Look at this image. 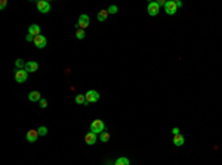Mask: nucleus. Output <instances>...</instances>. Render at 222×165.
<instances>
[{
  "label": "nucleus",
  "instance_id": "26",
  "mask_svg": "<svg viewBox=\"0 0 222 165\" xmlns=\"http://www.w3.org/2000/svg\"><path fill=\"white\" fill-rule=\"evenodd\" d=\"M157 3H158V6H165V5H166V2H165V0H158Z\"/></svg>",
  "mask_w": 222,
  "mask_h": 165
},
{
  "label": "nucleus",
  "instance_id": "27",
  "mask_svg": "<svg viewBox=\"0 0 222 165\" xmlns=\"http://www.w3.org/2000/svg\"><path fill=\"white\" fill-rule=\"evenodd\" d=\"M5 6H6V0H2V3H0V8H2V9H5Z\"/></svg>",
  "mask_w": 222,
  "mask_h": 165
},
{
  "label": "nucleus",
  "instance_id": "5",
  "mask_svg": "<svg viewBox=\"0 0 222 165\" xmlns=\"http://www.w3.org/2000/svg\"><path fill=\"white\" fill-rule=\"evenodd\" d=\"M165 11H166L167 15H175L176 14V11H178V6H176V2H166V5H165Z\"/></svg>",
  "mask_w": 222,
  "mask_h": 165
},
{
  "label": "nucleus",
  "instance_id": "3",
  "mask_svg": "<svg viewBox=\"0 0 222 165\" xmlns=\"http://www.w3.org/2000/svg\"><path fill=\"white\" fill-rule=\"evenodd\" d=\"M28 78V72L25 71V69H18L16 72H15V80H16V82H25Z\"/></svg>",
  "mask_w": 222,
  "mask_h": 165
},
{
  "label": "nucleus",
  "instance_id": "15",
  "mask_svg": "<svg viewBox=\"0 0 222 165\" xmlns=\"http://www.w3.org/2000/svg\"><path fill=\"white\" fill-rule=\"evenodd\" d=\"M108 11H99V12H98V21H99V22H102V21H105V19H107V18H108Z\"/></svg>",
  "mask_w": 222,
  "mask_h": 165
},
{
  "label": "nucleus",
  "instance_id": "18",
  "mask_svg": "<svg viewBox=\"0 0 222 165\" xmlns=\"http://www.w3.org/2000/svg\"><path fill=\"white\" fill-rule=\"evenodd\" d=\"M129 164H130L129 159L125 158V156H122V158H119V159L116 161V165H129Z\"/></svg>",
  "mask_w": 222,
  "mask_h": 165
},
{
  "label": "nucleus",
  "instance_id": "10",
  "mask_svg": "<svg viewBox=\"0 0 222 165\" xmlns=\"http://www.w3.org/2000/svg\"><path fill=\"white\" fill-rule=\"evenodd\" d=\"M25 71L27 72H36L37 69H39V64L37 62H34V61H30V62H27L25 64Z\"/></svg>",
  "mask_w": 222,
  "mask_h": 165
},
{
  "label": "nucleus",
  "instance_id": "28",
  "mask_svg": "<svg viewBox=\"0 0 222 165\" xmlns=\"http://www.w3.org/2000/svg\"><path fill=\"white\" fill-rule=\"evenodd\" d=\"M176 6H178V8H181V6H182V2H179V0H178V2H176Z\"/></svg>",
  "mask_w": 222,
  "mask_h": 165
},
{
  "label": "nucleus",
  "instance_id": "24",
  "mask_svg": "<svg viewBox=\"0 0 222 165\" xmlns=\"http://www.w3.org/2000/svg\"><path fill=\"white\" fill-rule=\"evenodd\" d=\"M172 134H173V136H176V134H179V128H178V127H175V128H172Z\"/></svg>",
  "mask_w": 222,
  "mask_h": 165
},
{
  "label": "nucleus",
  "instance_id": "17",
  "mask_svg": "<svg viewBox=\"0 0 222 165\" xmlns=\"http://www.w3.org/2000/svg\"><path fill=\"white\" fill-rule=\"evenodd\" d=\"M76 37H77L79 40H83L84 37H86V33H84V30H82V28H77V31H76Z\"/></svg>",
  "mask_w": 222,
  "mask_h": 165
},
{
  "label": "nucleus",
  "instance_id": "9",
  "mask_svg": "<svg viewBox=\"0 0 222 165\" xmlns=\"http://www.w3.org/2000/svg\"><path fill=\"white\" fill-rule=\"evenodd\" d=\"M84 142H86L89 146L95 145V143H96V134H95V133H92V131H89V133L84 136Z\"/></svg>",
  "mask_w": 222,
  "mask_h": 165
},
{
  "label": "nucleus",
  "instance_id": "19",
  "mask_svg": "<svg viewBox=\"0 0 222 165\" xmlns=\"http://www.w3.org/2000/svg\"><path fill=\"white\" fill-rule=\"evenodd\" d=\"M15 67H16L18 69L25 68V62H24L22 59H16V61H15Z\"/></svg>",
  "mask_w": 222,
  "mask_h": 165
},
{
  "label": "nucleus",
  "instance_id": "11",
  "mask_svg": "<svg viewBox=\"0 0 222 165\" xmlns=\"http://www.w3.org/2000/svg\"><path fill=\"white\" fill-rule=\"evenodd\" d=\"M37 137H39V131L37 130H30L27 133V142H30V143L37 142Z\"/></svg>",
  "mask_w": 222,
  "mask_h": 165
},
{
  "label": "nucleus",
  "instance_id": "4",
  "mask_svg": "<svg viewBox=\"0 0 222 165\" xmlns=\"http://www.w3.org/2000/svg\"><path fill=\"white\" fill-rule=\"evenodd\" d=\"M37 11L40 14H49L51 12V5L46 0H40V2H37Z\"/></svg>",
  "mask_w": 222,
  "mask_h": 165
},
{
  "label": "nucleus",
  "instance_id": "7",
  "mask_svg": "<svg viewBox=\"0 0 222 165\" xmlns=\"http://www.w3.org/2000/svg\"><path fill=\"white\" fill-rule=\"evenodd\" d=\"M147 11H148V14L151 15V16H155V15L160 12V6H158V3H157V2H151V3H148Z\"/></svg>",
  "mask_w": 222,
  "mask_h": 165
},
{
  "label": "nucleus",
  "instance_id": "13",
  "mask_svg": "<svg viewBox=\"0 0 222 165\" xmlns=\"http://www.w3.org/2000/svg\"><path fill=\"white\" fill-rule=\"evenodd\" d=\"M40 99H42V95H40V92H37V90H34V92H31V93L28 95V100H30V102H40Z\"/></svg>",
  "mask_w": 222,
  "mask_h": 165
},
{
  "label": "nucleus",
  "instance_id": "20",
  "mask_svg": "<svg viewBox=\"0 0 222 165\" xmlns=\"http://www.w3.org/2000/svg\"><path fill=\"white\" fill-rule=\"evenodd\" d=\"M110 140V134L107 133V131H104V133H101V142H104V143H107Z\"/></svg>",
  "mask_w": 222,
  "mask_h": 165
},
{
  "label": "nucleus",
  "instance_id": "25",
  "mask_svg": "<svg viewBox=\"0 0 222 165\" xmlns=\"http://www.w3.org/2000/svg\"><path fill=\"white\" fill-rule=\"evenodd\" d=\"M25 40H27V41H34V37H33L31 34H27V37H25Z\"/></svg>",
  "mask_w": 222,
  "mask_h": 165
},
{
  "label": "nucleus",
  "instance_id": "23",
  "mask_svg": "<svg viewBox=\"0 0 222 165\" xmlns=\"http://www.w3.org/2000/svg\"><path fill=\"white\" fill-rule=\"evenodd\" d=\"M40 108H47V100L46 99H40Z\"/></svg>",
  "mask_w": 222,
  "mask_h": 165
},
{
  "label": "nucleus",
  "instance_id": "22",
  "mask_svg": "<svg viewBox=\"0 0 222 165\" xmlns=\"http://www.w3.org/2000/svg\"><path fill=\"white\" fill-rule=\"evenodd\" d=\"M107 11H108V14H117L119 12V8L116 5H113V6H110V9H107Z\"/></svg>",
  "mask_w": 222,
  "mask_h": 165
},
{
  "label": "nucleus",
  "instance_id": "1",
  "mask_svg": "<svg viewBox=\"0 0 222 165\" xmlns=\"http://www.w3.org/2000/svg\"><path fill=\"white\" fill-rule=\"evenodd\" d=\"M90 131L95 133V134L104 133V131H105V124H104V121H101V120L92 121V124H90Z\"/></svg>",
  "mask_w": 222,
  "mask_h": 165
},
{
  "label": "nucleus",
  "instance_id": "6",
  "mask_svg": "<svg viewBox=\"0 0 222 165\" xmlns=\"http://www.w3.org/2000/svg\"><path fill=\"white\" fill-rule=\"evenodd\" d=\"M34 44H36V47L37 49H44L46 47V44H47V40H46V37L44 36H37V37H34Z\"/></svg>",
  "mask_w": 222,
  "mask_h": 165
},
{
  "label": "nucleus",
  "instance_id": "16",
  "mask_svg": "<svg viewBox=\"0 0 222 165\" xmlns=\"http://www.w3.org/2000/svg\"><path fill=\"white\" fill-rule=\"evenodd\" d=\"M74 100H76L77 105H83V103H86V96L84 95H77Z\"/></svg>",
  "mask_w": 222,
  "mask_h": 165
},
{
  "label": "nucleus",
  "instance_id": "21",
  "mask_svg": "<svg viewBox=\"0 0 222 165\" xmlns=\"http://www.w3.org/2000/svg\"><path fill=\"white\" fill-rule=\"evenodd\" d=\"M37 131H39V136H46V134H47V128H46L44 125L39 127V128H37Z\"/></svg>",
  "mask_w": 222,
  "mask_h": 165
},
{
  "label": "nucleus",
  "instance_id": "8",
  "mask_svg": "<svg viewBox=\"0 0 222 165\" xmlns=\"http://www.w3.org/2000/svg\"><path fill=\"white\" fill-rule=\"evenodd\" d=\"M89 25V16L86 14L80 15V18H79V24H77V28H82V30H84V28Z\"/></svg>",
  "mask_w": 222,
  "mask_h": 165
},
{
  "label": "nucleus",
  "instance_id": "2",
  "mask_svg": "<svg viewBox=\"0 0 222 165\" xmlns=\"http://www.w3.org/2000/svg\"><path fill=\"white\" fill-rule=\"evenodd\" d=\"M86 103H95L99 100V93H98L96 90H89V92H86Z\"/></svg>",
  "mask_w": 222,
  "mask_h": 165
},
{
  "label": "nucleus",
  "instance_id": "12",
  "mask_svg": "<svg viewBox=\"0 0 222 165\" xmlns=\"http://www.w3.org/2000/svg\"><path fill=\"white\" fill-rule=\"evenodd\" d=\"M40 27L37 25V24H33V25H30L28 28V34H31V36H34V37H37V36H40Z\"/></svg>",
  "mask_w": 222,
  "mask_h": 165
},
{
  "label": "nucleus",
  "instance_id": "14",
  "mask_svg": "<svg viewBox=\"0 0 222 165\" xmlns=\"http://www.w3.org/2000/svg\"><path fill=\"white\" fill-rule=\"evenodd\" d=\"M184 142H185V137H184L182 134H176V136H173V145H175V146H182Z\"/></svg>",
  "mask_w": 222,
  "mask_h": 165
}]
</instances>
